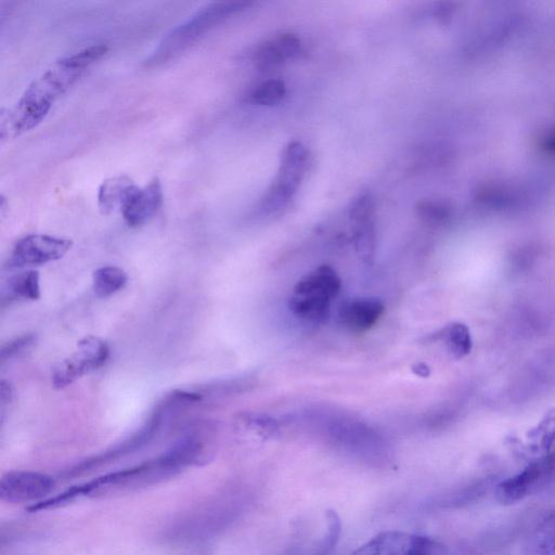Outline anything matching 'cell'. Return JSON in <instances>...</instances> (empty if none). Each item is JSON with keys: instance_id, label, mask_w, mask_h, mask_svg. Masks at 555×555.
I'll return each instance as SVG.
<instances>
[{"instance_id": "cell-1", "label": "cell", "mask_w": 555, "mask_h": 555, "mask_svg": "<svg viewBox=\"0 0 555 555\" xmlns=\"http://www.w3.org/2000/svg\"><path fill=\"white\" fill-rule=\"evenodd\" d=\"M108 51L105 43L89 46L56 60L36 78L18 101L0 113L1 141L13 140L36 128L61 98L87 70Z\"/></svg>"}, {"instance_id": "cell-2", "label": "cell", "mask_w": 555, "mask_h": 555, "mask_svg": "<svg viewBox=\"0 0 555 555\" xmlns=\"http://www.w3.org/2000/svg\"><path fill=\"white\" fill-rule=\"evenodd\" d=\"M186 465H189L186 460L170 448L160 456L149 462L73 486L53 498L49 496L41 502L33 504L29 511L37 512L54 508L79 498L104 495L156 482L175 475Z\"/></svg>"}, {"instance_id": "cell-3", "label": "cell", "mask_w": 555, "mask_h": 555, "mask_svg": "<svg viewBox=\"0 0 555 555\" xmlns=\"http://www.w3.org/2000/svg\"><path fill=\"white\" fill-rule=\"evenodd\" d=\"M249 4L246 1H219L202 7L164 36L146 60V65L153 67L169 62L198 41L216 25Z\"/></svg>"}, {"instance_id": "cell-4", "label": "cell", "mask_w": 555, "mask_h": 555, "mask_svg": "<svg viewBox=\"0 0 555 555\" xmlns=\"http://www.w3.org/2000/svg\"><path fill=\"white\" fill-rule=\"evenodd\" d=\"M341 281L330 266H320L305 274L295 285L289 309L295 317L321 323L330 314L331 302L338 295Z\"/></svg>"}, {"instance_id": "cell-5", "label": "cell", "mask_w": 555, "mask_h": 555, "mask_svg": "<svg viewBox=\"0 0 555 555\" xmlns=\"http://www.w3.org/2000/svg\"><path fill=\"white\" fill-rule=\"evenodd\" d=\"M554 481L555 452L496 483L494 494L500 503L514 504L541 492Z\"/></svg>"}, {"instance_id": "cell-6", "label": "cell", "mask_w": 555, "mask_h": 555, "mask_svg": "<svg viewBox=\"0 0 555 555\" xmlns=\"http://www.w3.org/2000/svg\"><path fill=\"white\" fill-rule=\"evenodd\" d=\"M109 357V347L100 337L88 335L80 339L76 350L62 360L52 373L54 388H64L82 375L104 365Z\"/></svg>"}, {"instance_id": "cell-7", "label": "cell", "mask_w": 555, "mask_h": 555, "mask_svg": "<svg viewBox=\"0 0 555 555\" xmlns=\"http://www.w3.org/2000/svg\"><path fill=\"white\" fill-rule=\"evenodd\" d=\"M308 153L299 142H292L284 151L274 185L262 199L264 211L283 207L296 192L307 167Z\"/></svg>"}, {"instance_id": "cell-8", "label": "cell", "mask_w": 555, "mask_h": 555, "mask_svg": "<svg viewBox=\"0 0 555 555\" xmlns=\"http://www.w3.org/2000/svg\"><path fill=\"white\" fill-rule=\"evenodd\" d=\"M69 238L49 234H28L20 238L10 255L9 268L40 266L61 259L70 248Z\"/></svg>"}, {"instance_id": "cell-9", "label": "cell", "mask_w": 555, "mask_h": 555, "mask_svg": "<svg viewBox=\"0 0 555 555\" xmlns=\"http://www.w3.org/2000/svg\"><path fill=\"white\" fill-rule=\"evenodd\" d=\"M54 479L33 470H11L0 480V498L8 503L41 502L54 489Z\"/></svg>"}, {"instance_id": "cell-10", "label": "cell", "mask_w": 555, "mask_h": 555, "mask_svg": "<svg viewBox=\"0 0 555 555\" xmlns=\"http://www.w3.org/2000/svg\"><path fill=\"white\" fill-rule=\"evenodd\" d=\"M163 204V186L158 178L138 188L120 210L126 223L139 228L149 222Z\"/></svg>"}, {"instance_id": "cell-11", "label": "cell", "mask_w": 555, "mask_h": 555, "mask_svg": "<svg viewBox=\"0 0 555 555\" xmlns=\"http://www.w3.org/2000/svg\"><path fill=\"white\" fill-rule=\"evenodd\" d=\"M384 310L385 306L378 298H350L340 305L338 319L350 332L362 333L376 324Z\"/></svg>"}, {"instance_id": "cell-12", "label": "cell", "mask_w": 555, "mask_h": 555, "mask_svg": "<svg viewBox=\"0 0 555 555\" xmlns=\"http://www.w3.org/2000/svg\"><path fill=\"white\" fill-rule=\"evenodd\" d=\"M382 537L380 555H447L446 546L427 535L392 531Z\"/></svg>"}, {"instance_id": "cell-13", "label": "cell", "mask_w": 555, "mask_h": 555, "mask_svg": "<svg viewBox=\"0 0 555 555\" xmlns=\"http://www.w3.org/2000/svg\"><path fill=\"white\" fill-rule=\"evenodd\" d=\"M139 186L125 175L111 177L102 182L98 192V206L103 215L122 209Z\"/></svg>"}, {"instance_id": "cell-14", "label": "cell", "mask_w": 555, "mask_h": 555, "mask_svg": "<svg viewBox=\"0 0 555 555\" xmlns=\"http://www.w3.org/2000/svg\"><path fill=\"white\" fill-rule=\"evenodd\" d=\"M522 555H555V513L544 517L532 530Z\"/></svg>"}, {"instance_id": "cell-15", "label": "cell", "mask_w": 555, "mask_h": 555, "mask_svg": "<svg viewBox=\"0 0 555 555\" xmlns=\"http://www.w3.org/2000/svg\"><path fill=\"white\" fill-rule=\"evenodd\" d=\"M127 273L116 266H104L92 274L93 289L98 297L106 298L120 291L127 283Z\"/></svg>"}, {"instance_id": "cell-16", "label": "cell", "mask_w": 555, "mask_h": 555, "mask_svg": "<svg viewBox=\"0 0 555 555\" xmlns=\"http://www.w3.org/2000/svg\"><path fill=\"white\" fill-rule=\"evenodd\" d=\"M8 292L11 297L28 300L40 298V276L35 270L20 272L8 281Z\"/></svg>"}, {"instance_id": "cell-17", "label": "cell", "mask_w": 555, "mask_h": 555, "mask_svg": "<svg viewBox=\"0 0 555 555\" xmlns=\"http://www.w3.org/2000/svg\"><path fill=\"white\" fill-rule=\"evenodd\" d=\"M325 518L326 531L311 555H333L339 541L341 532V522L339 516L335 511L327 509L325 513Z\"/></svg>"}, {"instance_id": "cell-18", "label": "cell", "mask_w": 555, "mask_h": 555, "mask_svg": "<svg viewBox=\"0 0 555 555\" xmlns=\"http://www.w3.org/2000/svg\"><path fill=\"white\" fill-rule=\"evenodd\" d=\"M285 83L280 79H269L258 85L250 94V100L264 106L278 104L285 96Z\"/></svg>"}, {"instance_id": "cell-19", "label": "cell", "mask_w": 555, "mask_h": 555, "mask_svg": "<svg viewBox=\"0 0 555 555\" xmlns=\"http://www.w3.org/2000/svg\"><path fill=\"white\" fill-rule=\"evenodd\" d=\"M354 225V244L358 251L369 258L375 246V230L373 217L352 221Z\"/></svg>"}, {"instance_id": "cell-20", "label": "cell", "mask_w": 555, "mask_h": 555, "mask_svg": "<svg viewBox=\"0 0 555 555\" xmlns=\"http://www.w3.org/2000/svg\"><path fill=\"white\" fill-rule=\"evenodd\" d=\"M285 61L286 59L279 49L274 39L260 44L254 54V62L260 70L268 72L275 69Z\"/></svg>"}, {"instance_id": "cell-21", "label": "cell", "mask_w": 555, "mask_h": 555, "mask_svg": "<svg viewBox=\"0 0 555 555\" xmlns=\"http://www.w3.org/2000/svg\"><path fill=\"white\" fill-rule=\"evenodd\" d=\"M448 203L438 199H424L417 203L416 214L426 223L437 224L449 216Z\"/></svg>"}, {"instance_id": "cell-22", "label": "cell", "mask_w": 555, "mask_h": 555, "mask_svg": "<svg viewBox=\"0 0 555 555\" xmlns=\"http://www.w3.org/2000/svg\"><path fill=\"white\" fill-rule=\"evenodd\" d=\"M36 335L25 334L10 340L2 346L0 351L1 362L17 358L28 351L36 344Z\"/></svg>"}, {"instance_id": "cell-23", "label": "cell", "mask_w": 555, "mask_h": 555, "mask_svg": "<svg viewBox=\"0 0 555 555\" xmlns=\"http://www.w3.org/2000/svg\"><path fill=\"white\" fill-rule=\"evenodd\" d=\"M274 41L286 60L297 55L300 50V40L294 34H281L274 38Z\"/></svg>"}, {"instance_id": "cell-24", "label": "cell", "mask_w": 555, "mask_h": 555, "mask_svg": "<svg viewBox=\"0 0 555 555\" xmlns=\"http://www.w3.org/2000/svg\"><path fill=\"white\" fill-rule=\"evenodd\" d=\"M451 348L454 352H462L465 348V335L461 326H453L449 333Z\"/></svg>"}, {"instance_id": "cell-25", "label": "cell", "mask_w": 555, "mask_h": 555, "mask_svg": "<svg viewBox=\"0 0 555 555\" xmlns=\"http://www.w3.org/2000/svg\"><path fill=\"white\" fill-rule=\"evenodd\" d=\"M0 402H1V414L4 412V408L8 403L12 401L13 398V388L10 383L5 380H1V390H0Z\"/></svg>"}]
</instances>
